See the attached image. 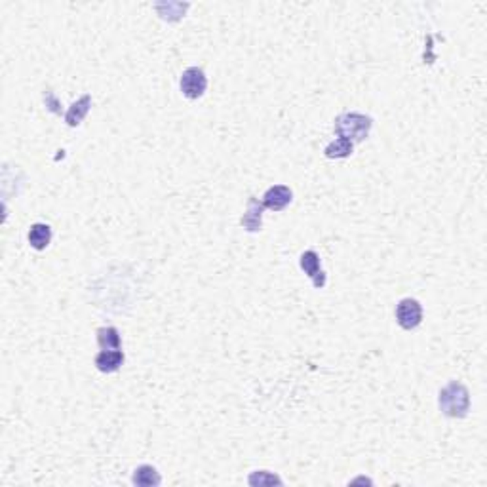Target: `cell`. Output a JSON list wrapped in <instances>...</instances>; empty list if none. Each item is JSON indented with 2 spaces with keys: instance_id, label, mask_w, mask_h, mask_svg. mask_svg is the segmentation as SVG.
<instances>
[{
  "instance_id": "1",
  "label": "cell",
  "mask_w": 487,
  "mask_h": 487,
  "mask_svg": "<svg viewBox=\"0 0 487 487\" xmlns=\"http://www.w3.org/2000/svg\"><path fill=\"white\" fill-rule=\"evenodd\" d=\"M439 411L449 419H463L470 411V392L459 381H449L438 394Z\"/></svg>"
},
{
  "instance_id": "2",
  "label": "cell",
  "mask_w": 487,
  "mask_h": 487,
  "mask_svg": "<svg viewBox=\"0 0 487 487\" xmlns=\"http://www.w3.org/2000/svg\"><path fill=\"white\" fill-rule=\"evenodd\" d=\"M373 128V118L364 114V112H343L335 118L333 124V132L337 137H344L352 143H362L366 141L369 136V132Z\"/></svg>"
},
{
  "instance_id": "3",
  "label": "cell",
  "mask_w": 487,
  "mask_h": 487,
  "mask_svg": "<svg viewBox=\"0 0 487 487\" xmlns=\"http://www.w3.org/2000/svg\"><path fill=\"white\" fill-rule=\"evenodd\" d=\"M179 88H181V94L187 99H191V101L200 99L206 94V90H208V76H206V72L202 71L200 67H189L181 74Z\"/></svg>"
},
{
  "instance_id": "4",
  "label": "cell",
  "mask_w": 487,
  "mask_h": 487,
  "mask_svg": "<svg viewBox=\"0 0 487 487\" xmlns=\"http://www.w3.org/2000/svg\"><path fill=\"white\" fill-rule=\"evenodd\" d=\"M396 322L402 329L411 331L421 326L423 322V307L417 299L406 297L396 304Z\"/></svg>"
},
{
  "instance_id": "5",
  "label": "cell",
  "mask_w": 487,
  "mask_h": 487,
  "mask_svg": "<svg viewBox=\"0 0 487 487\" xmlns=\"http://www.w3.org/2000/svg\"><path fill=\"white\" fill-rule=\"evenodd\" d=\"M299 265H301V269L304 271V274L312 280L314 288L316 289L326 288V284H328V276H326V272H324L322 265H320V256L314 251V249H307L304 253H301V257H299Z\"/></svg>"
},
{
  "instance_id": "6",
  "label": "cell",
  "mask_w": 487,
  "mask_h": 487,
  "mask_svg": "<svg viewBox=\"0 0 487 487\" xmlns=\"http://www.w3.org/2000/svg\"><path fill=\"white\" fill-rule=\"evenodd\" d=\"M291 200H293V192H291L289 187H286V185H274V187H271L269 191L265 192L261 202H263L265 209L282 211V209H286L291 204Z\"/></svg>"
},
{
  "instance_id": "7",
  "label": "cell",
  "mask_w": 487,
  "mask_h": 487,
  "mask_svg": "<svg viewBox=\"0 0 487 487\" xmlns=\"http://www.w3.org/2000/svg\"><path fill=\"white\" fill-rule=\"evenodd\" d=\"M263 202L256 198V196H249L248 208H246V214L242 216V221H240V223H242V227L248 232H259L263 229Z\"/></svg>"
},
{
  "instance_id": "8",
  "label": "cell",
  "mask_w": 487,
  "mask_h": 487,
  "mask_svg": "<svg viewBox=\"0 0 487 487\" xmlns=\"http://www.w3.org/2000/svg\"><path fill=\"white\" fill-rule=\"evenodd\" d=\"M96 368L101 371V373H114L122 368L124 364V352L120 349H114V351H101L94 360Z\"/></svg>"
},
{
  "instance_id": "9",
  "label": "cell",
  "mask_w": 487,
  "mask_h": 487,
  "mask_svg": "<svg viewBox=\"0 0 487 487\" xmlns=\"http://www.w3.org/2000/svg\"><path fill=\"white\" fill-rule=\"evenodd\" d=\"M90 107H92V96H82L80 99H76L74 103L69 107V111L65 112V122L67 126L71 128H76L82 124V120L86 118V114L90 112Z\"/></svg>"
},
{
  "instance_id": "10",
  "label": "cell",
  "mask_w": 487,
  "mask_h": 487,
  "mask_svg": "<svg viewBox=\"0 0 487 487\" xmlns=\"http://www.w3.org/2000/svg\"><path fill=\"white\" fill-rule=\"evenodd\" d=\"M27 240H29L32 249H37V251L46 249L50 246V242H52V227L46 223L31 225L29 234H27Z\"/></svg>"
},
{
  "instance_id": "11",
  "label": "cell",
  "mask_w": 487,
  "mask_h": 487,
  "mask_svg": "<svg viewBox=\"0 0 487 487\" xmlns=\"http://www.w3.org/2000/svg\"><path fill=\"white\" fill-rule=\"evenodd\" d=\"M132 484L139 487H156L162 484V476L152 464H141L134 470Z\"/></svg>"
},
{
  "instance_id": "12",
  "label": "cell",
  "mask_w": 487,
  "mask_h": 487,
  "mask_svg": "<svg viewBox=\"0 0 487 487\" xmlns=\"http://www.w3.org/2000/svg\"><path fill=\"white\" fill-rule=\"evenodd\" d=\"M96 337H97V344H99L101 351H114V349H120V346H122L118 329L112 328V326L99 328L96 331Z\"/></svg>"
},
{
  "instance_id": "13",
  "label": "cell",
  "mask_w": 487,
  "mask_h": 487,
  "mask_svg": "<svg viewBox=\"0 0 487 487\" xmlns=\"http://www.w3.org/2000/svg\"><path fill=\"white\" fill-rule=\"evenodd\" d=\"M352 152H354V143L349 141V139H344V137H337L335 141H331V143L324 149L326 158H331V160L349 158Z\"/></svg>"
},
{
  "instance_id": "14",
  "label": "cell",
  "mask_w": 487,
  "mask_h": 487,
  "mask_svg": "<svg viewBox=\"0 0 487 487\" xmlns=\"http://www.w3.org/2000/svg\"><path fill=\"white\" fill-rule=\"evenodd\" d=\"M248 484L249 486H282L284 481L276 476V474H272V472L269 470H256L251 476L248 478Z\"/></svg>"
}]
</instances>
